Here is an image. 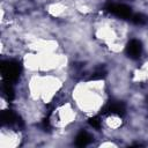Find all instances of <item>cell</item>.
Segmentation results:
<instances>
[{
  "label": "cell",
  "mask_w": 148,
  "mask_h": 148,
  "mask_svg": "<svg viewBox=\"0 0 148 148\" xmlns=\"http://www.w3.org/2000/svg\"><path fill=\"white\" fill-rule=\"evenodd\" d=\"M43 128L46 131H49L50 128H51V126H50V121H49V119L47 118H45V119H43Z\"/></svg>",
  "instance_id": "obj_11"
},
{
  "label": "cell",
  "mask_w": 148,
  "mask_h": 148,
  "mask_svg": "<svg viewBox=\"0 0 148 148\" xmlns=\"http://www.w3.org/2000/svg\"><path fill=\"white\" fill-rule=\"evenodd\" d=\"M89 124L92 127H95L96 130H99L101 128V119H99V117H91L89 119Z\"/></svg>",
  "instance_id": "obj_10"
},
{
  "label": "cell",
  "mask_w": 148,
  "mask_h": 148,
  "mask_svg": "<svg viewBox=\"0 0 148 148\" xmlns=\"http://www.w3.org/2000/svg\"><path fill=\"white\" fill-rule=\"evenodd\" d=\"M90 141H91V136H90L87 132H83V131H81V132L76 135V138H75V143H76L79 147H84V146H87Z\"/></svg>",
  "instance_id": "obj_6"
},
{
  "label": "cell",
  "mask_w": 148,
  "mask_h": 148,
  "mask_svg": "<svg viewBox=\"0 0 148 148\" xmlns=\"http://www.w3.org/2000/svg\"><path fill=\"white\" fill-rule=\"evenodd\" d=\"M2 94H3V96H5V98H6L7 101L14 99L15 94H14V89H13L10 82L3 81V84H2Z\"/></svg>",
  "instance_id": "obj_7"
},
{
  "label": "cell",
  "mask_w": 148,
  "mask_h": 148,
  "mask_svg": "<svg viewBox=\"0 0 148 148\" xmlns=\"http://www.w3.org/2000/svg\"><path fill=\"white\" fill-rule=\"evenodd\" d=\"M17 116L12 110H3L1 113V121L3 125H12L17 121Z\"/></svg>",
  "instance_id": "obj_5"
},
{
  "label": "cell",
  "mask_w": 148,
  "mask_h": 148,
  "mask_svg": "<svg viewBox=\"0 0 148 148\" xmlns=\"http://www.w3.org/2000/svg\"><path fill=\"white\" fill-rule=\"evenodd\" d=\"M106 75V71L104 67H98L95 69V72L90 75V80H101L103 77H105Z\"/></svg>",
  "instance_id": "obj_9"
},
{
  "label": "cell",
  "mask_w": 148,
  "mask_h": 148,
  "mask_svg": "<svg viewBox=\"0 0 148 148\" xmlns=\"http://www.w3.org/2000/svg\"><path fill=\"white\" fill-rule=\"evenodd\" d=\"M131 21H132L133 23L138 24V25H142V24H146V23H147L148 17H147L146 15L139 13V14H133V15L131 16Z\"/></svg>",
  "instance_id": "obj_8"
},
{
  "label": "cell",
  "mask_w": 148,
  "mask_h": 148,
  "mask_svg": "<svg viewBox=\"0 0 148 148\" xmlns=\"http://www.w3.org/2000/svg\"><path fill=\"white\" fill-rule=\"evenodd\" d=\"M106 12L121 17V18H131V16L133 15L131 7L124 5V3H108L105 7Z\"/></svg>",
  "instance_id": "obj_2"
},
{
  "label": "cell",
  "mask_w": 148,
  "mask_h": 148,
  "mask_svg": "<svg viewBox=\"0 0 148 148\" xmlns=\"http://www.w3.org/2000/svg\"><path fill=\"white\" fill-rule=\"evenodd\" d=\"M102 113L123 116L125 113V104L123 102H110L102 109Z\"/></svg>",
  "instance_id": "obj_4"
},
{
  "label": "cell",
  "mask_w": 148,
  "mask_h": 148,
  "mask_svg": "<svg viewBox=\"0 0 148 148\" xmlns=\"http://www.w3.org/2000/svg\"><path fill=\"white\" fill-rule=\"evenodd\" d=\"M20 73H21V66L17 61L6 60L1 62V75L3 81L12 83L18 79Z\"/></svg>",
  "instance_id": "obj_1"
},
{
  "label": "cell",
  "mask_w": 148,
  "mask_h": 148,
  "mask_svg": "<svg viewBox=\"0 0 148 148\" xmlns=\"http://www.w3.org/2000/svg\"><path fill=\"white\" fill-rule=\"evenodd\" d=\"M142 53V44L138 39H132L126 46V54L131 59H139Z\"/></svg>",
  "instance_id": "obj_3"
}]
</instances>
